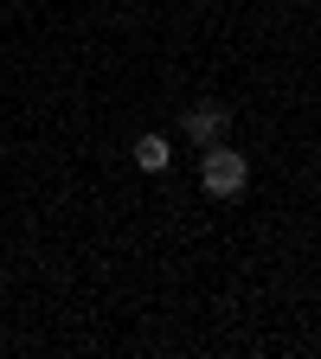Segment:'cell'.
Here are the masks:
<instances>
[{
  "label": "cell",
  "mask_w": 321,
  "mask_h": 359,
  "mask_svg": "<svg viewBox=\"0 0 321 359\" xmlns=\"http://www.w3.org/2000/svg\"><path fill=\"white\" fill-rule=\"evenodd\" d=\"M180 135H187L193 148H212V142L232 135V109H225V103H193L187 116H180Z\"/></svg>",
  "instance_id": "cell-2"
},
{
  "label": "cell",
  "mask_w": 321,
  "mask_h": 359,
  "mask_svg": "<svg viewBox=\"0 0 321 359\" xmlns=\"http://www.w3.org/2000/svg\"><path fill=\"white\" fill-rule=\"evenodd\" d=\"M199 154H206V161H199V180H206L212 199H238V193L251 187V161H244L238 148L212 142V148H199Z\"/></svg>",
  "instance_id": "cell-1"
},
{
  "label": "cell",
  "mask_w": 321,
  "mask_h": 359,
  "mask_svg": "<svg viewBox=\"0 0 321 359\" xmlns=\"http://www.w3.org/2000/svg\"><path fill=\"white\" fill-rule=\"evenodd\" d=\"M135 167H142V173H167L173 167V148H167V135H135Z\"/></svg>",
  "instance_id": "cell-3"
}]
</instances>
